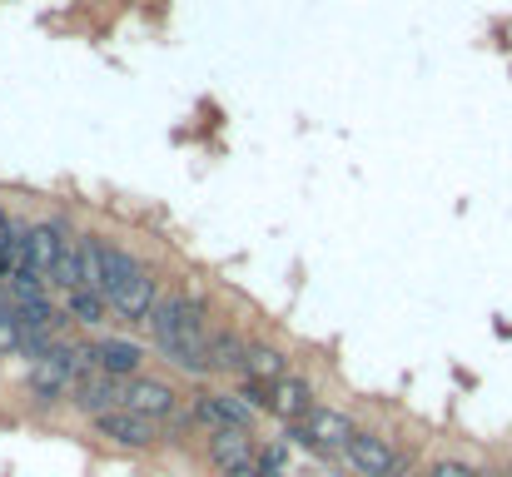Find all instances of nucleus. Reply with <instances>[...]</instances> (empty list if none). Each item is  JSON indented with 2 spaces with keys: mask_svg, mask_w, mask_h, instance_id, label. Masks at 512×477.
<instances>
[{
  "mask_svg": "<svg viewBox=\"0 0 512 477\" xmlns=\"http://www.w3.org/2000/svg\"><path fill=\"white\" fill-rule=\"evenodd\" d=\"M204 309H209L204 294H160L155 314L145 318L155 353H160L170 368L189 373V378H214V373H209V358H204V338H209Z\"/></svg>",
  "mask_w": 512,
  "mask_h": 477,
  "instance_id": "f257e3e1",
  "label": "nucleus"
},
{
  "mask_svg": "<svg viewBox=\"0 0 512 477\" xmlns=\"http://www.w3.org/2000/svg\"><path fill=\"white\" fill-rule=\"evenodd\" d=\"M85 373H95L90 343H70V338H60L50 353H40V358L30 363V373H25V388H30V398H35L40 408H50V403L70 398V388H75Z\"/></svg>",
  "mask_w": 512,
  "mask_h": 477,
  "instance_id": "f03ea898",
  "label": "nucleus"
},
{
  "mask_svg": "<svg viewBox=\"0 0 512 477\" xmlns=\"http://www.w3.org/2000/svg\"><path fill=\"white\" fill-rule=\"evenodd\" d=\"M353 433H358V428H353V418H348L343 408H334V403H314V408H309V418H304L299 428H289L294 448H304V453H314V458L343 453Z\"/></svg>",
  "mask_w": 512,
  "mask_h": 477,
  "instance_id": "7ed1b4c3",
  "label": "nucleus"
},
{
  "mask_svg": "<svg viewBox=\"0 0 512 477\" xmlns=\"http://www.w3.org/2000/svg\"><path fill=\"white\" fill-rule=\"evenodd\" d=\"M70 239H75V229L65 219H35V224H25L20 229V269L15 274H35V279L50 284V269H55V259H60V249Z\"/></svg>",
  "mask_w": 512,
  "mask_h": 477,
  "instance_id": "20e7f679",
  "label": "nucleus"
},
{
  "mask_svg": "<svg viewBox=\"0 0 512 477\" xmlns=\"http://www.w3.org/2000/svg\"><path fill=\"white\" fill-rule=\"evenodd\" d=\"M343 463H348L358 477H408L413 473V458L398 453L383 433H368V428H358V433L348 438Z\"/></svg>",
  "mask_w": 512,
  "mask_h": 477,
  "instance_id": "39448f33",
  "label": "nucleus"
},
{
  "mask_svg": "<svg viewBox=\"0 0 512 477\" xmlns=\"http://www.w3.org/2000/svg\"><path fill=\"white\" fill-rule=\"evenodd\" d=\"M189 418H194L199 428H209V433H224V428L249 433L254 418H259V408H254L249 398H239V388H204V393L194 398Z\"/></svg>",
  "mask_w": 512,
  "mask_h": 477,
  "instance_id": "423d86ee",
  "label": "nucleus"
},
{
  "mask_svg": "<svg viewBox=\"0 0 512 477\" xmlns=\"http://www.w3.org/2000/svg\"><path fill=\"white\" fill-rule=\"evenodd\" d=\"M90 428H95V438H105V443H115V448H130V453H150V448L165 443V428L150 423V418H140V413H130V408L100 413Z\"/></svg>",
  "mask_w": 512,
  "mask_h": 477,
  "instance_id": "0eeeda50",
  "label": "nucleus"
},
{
  "mask_svg": "<svg viewBox=\"0 0 512 477\" xmlns=\"http://www.w3.org/2000/svg\"><path fill=\"white\" fill-rule=\"evenodd\" d=\"M90 358H95V373L130 383V378H140V368H145V358H150V353H145V343H135V338L105 333V338H95V343H90Z\"/></svg>",
  "mask_w": 512,
  "mask_h": 477,
  "instance_id": "6e6552de",
  "label": "nucleus"
},
{
  "mask_svg": "<svg viewBox=\"0 0 512 477\" xmlns=\"http://www.w3.org/2000/svg\"><path fill=\"white\" fill-rule=\"evenodd\" d=\"M125 408L165 428L184 403H179L174 383H165V378H145V373H140V378H130V383H125Z\"/></svg>",
  "mask_w": 512,
  "mask_h": 477,
  "instance_id": "1a4fd4ad",
  "label": "nucleus"
},
{
  "mask_svg": "<svg viewBox=\"0 0 512 477\" xmlns=\"http://www.w3.org/2000/svg\"><path fill=\"white\" fill-rule=\"evenodd\" d=\"M160 294H165V289H160V274H155V269L145 264V269H140V274H135V279H130L125 289H115V294H110L105 304H110V314L125 318V323H145V318L155 314Z\"/></svg>",
  "mask_w": 512,
  "mask_h": 477,
  "instance_id": "9d476101",
  "label": "nucleus"
},
{
  "mask_svg": "<svg viewBox=\"0 0 512 477\" xmlns=\"http://www.w3.org/2000/svg\"><path fill=\"white\" fill-rule=\"evenodd\" d=\"M314 403H319V398H314V383H309L304 373H294V368H289V373L269 388V408H264V413H274L284 428H299V423L309 418V408H314Z\"/></svg>",
  "mask_w": 512,
  "mask_h": 477,
  "instance_id": "9b49d317",
  "label": "nucleus"
},
{
  "mask_svg": "<svg viewBox=\"0 0 512 477\" xmlns=\"http://www.w3.org/2000/svg\"><path fill=\"white\" fill-rule=\"evenodd\" d=\"M70 408L85 413V418L95 423L100 413L125 408V383H120V378H105V373H85V378L70 388Z\"/></svg>",
  "mask_w": 512,
  "mask_h": 477,
  "instance_id": "f8f14e48",
  "label": "nucleus"
},
{
  "mask_svg": "<svg viewBox=\"0 0 512 477\" xmlns=\"http://www.w3.org/2000/svg\"><path fill=\"white\" fill-rule=\"evenodd\" d=\"M254 438L249 433H239V428H224V433H209L204 438V458H209V468L224 477V473H239V468H254Z\"/></svg>",
  "mask_w": 512,
  "mask_h": 477,
  "instance_id": "ddd939ff",
  "label": "nucleus"
},
{
  "mask_svg": "<svg viewBox=\"0 0 512 477\" xmlns=\"http://www.w3.org/2000/svg\"><path fill=\"white\" fill-rule=\"evenodd\" d=\"M289 373V358H284V348L279 343H264V338H249V348H244V383H259V388H274L279 378Z\"/></svg>",
  "mask_w": 512,
  "mask_h": 477,
  "instance_id": "4468645a",
  "label": "nucleus"
},
{
  "mask_svg": "<svg viewBox=\"0 0 512 477\" xmlns=\"http://www.w3.org/2000/svg\"><path fill=\"white\" fill-rule=\"evenodd\" d=\"M244 348H249V338L239 333V328H209V338H204V358H209V373H244Z\"/></svg>",
  "mask_w": 512,
  "mask_h": 477,
  "instance_id": "2eb2a0df",
  "label": "nucleus"
},
{
  "mask_svg": "<svg viewBox=\"0 0 512 477\" xmlns=\"http://www.w3.org/2000/svg\"><path fill=\"white\" fill-rule=\"evenodd\" d=\"M140 269H145V259H140L135 249H125V244L105 239V264H100V299H110L115 289H125V284H130Z\"/></svg>",
  "mask_w": 512,
  "mask_h": 477,
  "instance_id": "dca6fc26",
  "label": "nucleus"
},
{
  "mask_svg": "<svg viewBox=\"0 0 512 477\" xmlns=\"http://www.w3.org/2000/svg\"><path fill=\"white\" fill-rule=\"evenodd\" d=\"M60 318L80 323V328H105L110 323V304L95 289H70V294H60Z\"/></svg>",
  "mask_w": 512,
  "mask_h": 477,
  "instance_id": "f3484780",
  "label": "nucleus"
},
{
  "mask_svg": "<svg viewBox=\"0 0 512 477\" xmlns=\"http://www.w3.org/2000/svg\"><path fill=\"white\" fill-rule=\"evenodd\" d=\"M254 473L259 477H289V463H284V443H269L254 453Z\"/></svg>",
  "mask_w": 512,
  "mask_h": 477,
  "instance_id": "a211bd4d",
  "label": "nucleus"
},
{
  "mask_svg": "<svg viewBox=\"0 0 512 477\" xmlns=\"http://www.w3.org/2000/svg\"><path fill=\"white\" fill-rule=\"evenodd\" d=\"M20 343H25L20 323L10 318V309H0V358H20Z\"/></svg>",
  "mask_w": 512,
  "mask_h": 477,
  "instance_id": "6ab92c4d",
  "label": "nucleus"
},
{
  "mask_svg": "<svg viewBox=\"0 0 512 477\" xmlns=\"http://www.w3.org/2000/svg\"><path fill=\"white\" fill-rule=\"evenodd\" d=\"M418 477H473L468 463H453V458H438V463H428Z\"/></svg>",
  "mask_w": 512,
  "mask_h": 477,
  "instance_id": "aec40b11",
  "label": "nucleus"
},
{
  "mask_svg": "<svg viewBox=\"0 0 512 477\" xmlns=\"http://www.w3.org/2000/svg\"><path fill=\"white\" fill-rule=\"evenodd\" d=\"M473 477H508V473H498V468H473Z\"/></svg>",
  "mask_w": 512,
  "mask_h": 477,
  "instance_id": "412c9836",
  "label": "nucleus"
},
{
  "mask_svg": "<svg viewBox=\"0 0 512 477\" xmlns=\"http://www.w3.org/2000/svg\"><path fill=\"white\" fill-rule=\"evenodd\" d=\"M224 477H259L254 468H239V473H224Z\"/></svg>",
  "mask_w": 512,
  "mask_h": 477,
  "instance_id": "4be33fe9",
  "label": "nucleus"
},
{
  "mask_svg": "<svg viewBox=\"0 0 512 477\" xmlns=\"http://www.w3.org/2000/svg\"><path fill=\"white\" fill-rule=\"evenodd\" d=\"M508 477H512V473H508Z\"/></svg>",
  "mask_w": 512,
  "mask_h": 477,
  "instance_id": "5701e85b",
  "label": "nucleus"
}]
</instances>
